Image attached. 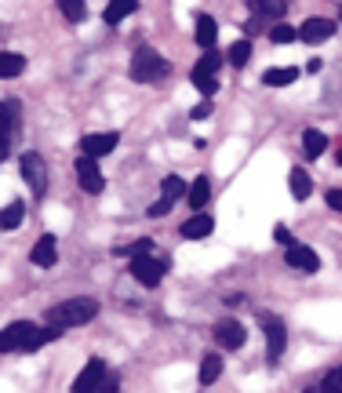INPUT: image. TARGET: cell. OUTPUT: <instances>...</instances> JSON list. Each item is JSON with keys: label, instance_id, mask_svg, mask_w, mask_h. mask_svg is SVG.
<instances>
[{"label": "cell", "instance_id": "8", "mask_svg": "<svg viewBox=\"0 0 342 393\" xmlns=\"http://www.w3.org/2000/svg\"><path fill=\"white\" fill-rule=\"evenodd\" d=\"M211 335H215V342H219L222 349H241V346L248 342V332H244V324H241V320H233V317L219 320L215 328H211Z\"/></svg>", "mask_w": 342, "mask_h": 393}, {"label": "cell", "instance_id": "36", "mask_svg": "<svg viewBox=\"0 0 342 393\" xmlns=\"http://www.w3.org/2000/svg\"><path fill=\"white\" fill-rule=\"evenodd\" d=\"M208 113H211V99H204V102H201V106H197V109H194V113H189V117H194V120H204Z\"/></svg>", "mask_w": 342, "mask_h": 393}, {"label": "cell", "instance_id": "16", "mask_svg": "<svg viewBox=\"0 0 342 393\" xmlns=\"http://www.w3.org/2000/svg\"><path fill=\"white\" fill-rule=\"evenodd\" d=\"M30 258H33V266H55V237L51 233H44V237H40L37 240V244H33V251H30Z\"/></svg>", "mask_w": 342, "mask_h": 393}, {"label": "cell", "instance_id": "4", "mask_svg": "<svg viewBox=\"0 0 342 393\" xmlns=\"http://www.w3.org/2000/svg\"><path fill=\"white\" fill-rule=\"evenodd\" d=\"M259 324L266 332V364H277L284 357V346H288V332H284V320L273 317V313H259Z\"/></svg>", "mask_w": 342, "mask_h": 393}, {"label": "cell", "instance_id": "11", "mask_svg": "<svg viewBox=\"0 0 342 393\" xmlns=\"http://www.w3.org/2000/svg\"><path fill=\"white\" fill-rule=\"evenodd\" d=\"M120 142L117 131H99V135H84L80 139V153H88V157H106V153H113Z\"/></svg>", "mask_w": 342, "mask_h": 393}, {"label": "cell", "instance_id": "15", "mask_svg": "<svg viewBox=\"0 0 342 393\" xmlns=\"http://www.w3.org/2000/svg\"><path fill=\"white\" fill-rule=\"evenodd\" d=\"M186 201H189V208H194V211H201V208L211 201V179H208V175H197V179L189 182Z\"/></svg>", "mask_w": 342, "mask_h": 393}, {"label": "cell", "instance_id": "7", "mask_svg": "<svg viewBox=\"0 0 342 393\" xmlns=\"http://www.w3.org/2000/svg\"><path fill=\"white\" fill-rule=\"evenodd\" d=\"M167 273V262L164 258H153V255H135L132 258V277L142 284V288H157Z\"/></svg>", "mask_w": 342, "mask_h": 393}, {"label": "cell", "instance_id": "27", "mask_svg": "<svg viewBox=\"0 0 342 393\" xmlns=\"http://www.w3.org/2000/svg\"><path fill=\"white\" fill-rule=\"evenodd\" d=\"M226 58H229V66H248V58H251V40H233V48L226 51Z\"/></svg>", "mask_w": 342, "mask_h": 393}, {"label": "cell", "instance_id": "24", "mask_svg": "<svg viewBox=\"0 0 342 393\" xmlns=\"http://www.w3.org/2000/svg\"><path fill=\"white\" fill-rule=\"evenodd\" d=\"M23 70H26V58H23V55H15V51H4V55H0V77H4V80L18 77Z\"/></svg>", "mask_w": 342, "mask_h": 393}, {"label": "cell", "instance_id": "35", "mask_svg": "<svg viewBox=\"0 0 342 393\" xmlns=\"http://www.w3.org/2000/svg\"><path fill=\"white\" fill-rule=\"evenodd\" d=\"M328 208L331 211H342V189H328Z\"/></svg>", "mask_w": 342, "mask_h": 393}, {"label": "cell", "instance_id": "5", "mask_svg": "<svg viewBox=\"0 0 342 393\" xmlns=\"http://www.w3.org/2000/svg\"><path fill=\"white\" fill-rule=\"evenodd\" d=\"M18 171H23V179H26V186L37 193V196H44L48 193V171H44V157L40 153H23L18 157Z\"/></svg>", "mask_w": 342, "mask_h": 393}, {"label": "cell", "instance_id": "25", "mask_svg": "<svg viewBox=\"0 0 342 393\" xmlns=\"http://www.w3.org/2000/svg\"><path fill=\"white\" fill-rule=\"evenodd\" d=\"M23 218H26V204L23 201H11L4 208V215H0V226H4V230H18V226H23Z\"/></svg>", "mask_w": 342, "mask_h": 393}, {"label": "cell", "instance_id": "22", "mask_svg": "<svg viewBox=\"0 0 342 393\" xmlns=\"http://www.w3.org/2000/svg\"><path fill=\"white\" fill-rule=\"evenodd\" d=\"M189 80H194V87L204 95V99H211L219 92V73H208V70H197L194 66V73H189Z\"/></svg>", "mask_w": 342, "mask_h": 393}, {"label": "cell", "instance_id": "29", "mask_svg": "<svg viewBox=\"0 0 342 393\" xmlns=\"http://www.w3.org/2000/svg\"><path fill=\"white\" fill-rule=\"evenodd\" d=\"M58 8H62V15H66L70 22H84V18H88L84 0H58Z\"/></svg>", "mask_w": 342, "mask_h": 393}, {"label": "cell", "instance_id": "6", "mask_svg": "<svg viewBox=\"0 0 342 393\" xmlns=\"http://www.w3.org/2000/svg\"><path fill=\"white\" fill-rule=\"evenodd\" d=\"M15 135H18V102L4 99V102H0V161L11 157Z\"/></svg>", "mask_w": 342, "mask_h": 393}, {"label": "cell", "instance_id": "37", "mask_svg": "<svg viewBox=\"0 0 342 393\" xmlns=\"http://www.w3.org/2000/svg\"><path fill=\"white\" fill-rule=\"evenodd\" d=\"M273 237H277V240H281V244H288V248L295 244V240H291V233H288L284 226H277V230H273Z\"/></svg>", "mask_w": 342, "mask_h": 393}, {"label": "cell", "instance_id": "13", "mask_svg": "<svg viewBox=\"0 0 342 393\" xmlns=\"http://www.w3.org/2000/svg\"><path fill=\"white\" fill-rule=\"evenodd\" d=\"M331 37H335L331 18H306L303 26H298V40H306V44H320V40H331Z\"/></svg>", "mask_w": 342, "mask_h": 393}, {"label": "cell", "instance_id": "26", "mask_svg": "<svg viewBox=\"0 0 342 393\" xmlns=\"http://www.w3.org/2000/svg\"><path fill=\"white\" fill-rule=\"evenodd\" d=\"M222 375V361H219V354H208L204 361H201V386H211Z\"/></svg>", "mask_w": 342, "mask_h": 393}, {"label": "cell", "instance_id": "20", "mask_svg": "<svg viewBox=\"0 0 342 393\" xmlns=\"http://www.w3.org/2000/svg\"><path fill=\"white\" fill-rule=\"evenodd\" d=\"M298 80V70L295 66H277V70H266L262 73V84L266 87H288V84H295Z\"/></svg>", "mask_w": 342, "mask_h": 393}, {"label": "cell", "instance_id": "3", "mask_svg": "<svg viewBox=\"0 0 342 393\" xmlns=\"http://www.w3.org/2000/svg\"><path fill=\"white\" fill-rule=\"evenodd\" d=\"M132 80L135 84H153V80H160V77H167V62L160 58V51H153L149 44H142V48L132 55Z\"/></svg>", "mask_w": 342, "mask_h": 393}, {"label": "cell", "instance_id": "17", "mask_svg": "<svg viewBox=\"0 0 342 393\" xmlns=\"http://www.w3.org/2000/svg\"><path fill=\"white\" fill-rule=\"evenodd\" d=\"M303 149H306V161L324 157V149H328V135H324V131H317V127H306V131H303Z\"/></svg>", "mask_w": 342, "mask_h": 393}, {"label": "cell", "instance_id": "9", "mask_svg": "<svg viewBox=\"0 0 342 393\" xmlns=\"http://www.w3.org/2000/svg\"><path fill=\"white\" fill-rule=\"evenodd\" d=\"M77 179L84 186V193H102L106 189V179H102V168H99V157H84L77 161Z\"/></svg>", "mask_w": 342, "mask_h": 393}, {"label": "cell", "instance_id": "18", "mask_svg": "<svg viewBox=\"0 0 342 393\" xmlns=\"http://www.w3.org/2000/svg\"><path fill=\"white\" fill-rule=\"evenodd\" d=\"M248 4H251L255 18H273V22H281L284 11H288L284 0H248Z\"/></svg>", "mask_w": 342, "mask_h": 393}, {"label": "cell", "instance_id": "32", "mask_svg": "<svg viewBox=\"0 0 342 393\" xmlns=\"http://www.w3.org/2000/svg\"><path fill=\"white\" fill-rule=\"evenodd\" d=\"M117 255H132V258H135V255H153V240H149V237H139L132 248H117Z\"/></svg>", "mask_w": 342, "mask_h": 393}, {"label": "cell", "instance_id": "2", "mask_svg": "<svg viewBox=\"0 0 342 393\" xmlns=\"http://www.w3.org/2000/svg\"><path fill=\"white\" fill-rule=\"evenodd\" d=\"M40 342H48L44 328H37L33 320H15L4 328V335H0V349L11 354V349H23V354H33L40 349Z\"/></svg>", "mask_w": 342, "mask_h": 393}, {"label": "cell", "instance_id": "12", "mask_svg": "<svg viewBox=\"0 0 342 393\" xmlns=\"http://www.w3.org/2000/svg\"><path fill=\"white\" fill-rule=\"evenodd\" d=\"M284 262H288L291 270H303V273H317V270H320L317 251L306 248V244H291V248L284 251Z\"/></svg>", "mask_w": 342, "mask_h": 393}, {"label": "cell", "instance_id": "28", "mask_svg": "<svg viewBox=\"0 0 342 393\" xmlns=\"http://www.w3.org/2000/svg\"><path fill=\"white\" fill-rule=\"evenodd\" d=\"M160 186H164V196H167L171 204H175V201H182V196L189 193V186H186V182L179 179V175H167V179H164Z\"/></svg>", "mask_w": 342, "mask_h": 393}, {"label": "cell", "instance_id": "31", "mask_svg": "<svg viewBox=\"0 0 342 393\" xmlns=\"http://www.w3.org/2000/svg\"><path fill=\"white\" fill-rule=\"evenodd\" d=\"M270 40L273 44H295L298 40V30H291L288 22H277V26L270 30Z\"/></svg>", "mask_w": 342, "mask_h": 393}, {"label": "cell", "instance_id": "23", "mask_svg": "<svg viewBox=\"0 0 342 393\" xmlns=\"http://www.w3.org/2000/svg\"><path fill=\"white\" fill-rule=\"evenodd\" d=\"M135 8H139V0H110V8L102 11V18L110 22V26H117V22H124Z\"/></svg>", "mask_w": 342, "mask_h": 393}, {"label": "cell", "instance_id": "10", "mask_svg": "<svg viewBox=\"0 0 342 393\" xmlns=\"http://www.w3.org/2000/svg\"><path fill=\"white\" fill-rule=\"evenodd\" d=\"M102 379H106V361L102 357H91L84 364V371L73 379V393H91V389H102Z\"/></svg>", "mask_w": 342, "mask_h": 393}, {"label": "cell", "instance_id": "1", "mask_svg": "<svg viewBox=\"0 0 342 393\" xmlns=\"http://www.w3.org/2000/svg\"><path fill=\"white\" fill-rule=\"evenodd\" d=\"M95 313H99V302L88 299V295H80V299H66V302L51 306L44 320L48 324H58V328H77V324L95 320Z\"/></svg>", "mask_w": 342, "mask_h": 393}, {"label": "cell", "instance_id": "21", "mask_svg": "<svg viewBox=\"0 0 342 393\" xmlns=\"http://www.w3.org/2000/svg\"><path fill=\"white\" fill-rule=\"evenodd\" d=\"M215 40H219L215 18H211V15H197V44H201V48H215Z\"/></svg>", "mask_w": 342, "mask_h": 393}, {"label": "cell", "instance_id": "14", "mask_svg": "<svg viewBox=\"0 0 342 393\" xmlns=\"http://www.w3.org/2000/svg\"><path fill=\"white\" fill-rule=\"evenodd\" d=\"M211 230H215V218H211V215H189L186 223L179 226V233H182L186 240H201V237H208Z\"/></svg>", "mask_w": 342, "mask_h": 393}, {"label": "cell", "instance_id": "34", "mask_svg": "<svg viewBox=\"0 0 342 393\" xmlns=\"http://www.w3.org/2000/svg\"><path fill=\"white\" fill-rule=\"evenodd\" d=\"M167 211H171V201H167V196H160L157 204H149L146 215H149V218H160V215H167Z\"/></svg>", "mask_w": 342, "mask_h": 393}, {"label": "cell", "instance_id": "19", "mask_svg": "<svg viewBox=\"0 0 342 393\" xmlns=\"http://www.w3.org/2000/svg\"><path fill=\"white\" fill-rule=\"evenodd\" d=\"M288 186H291V196H295V201H306V196L313 193V179L306 175V168H291Z\"/></svg>", "mask_w": 342, "mask_h": 393}, {"label": "cell", "instance_id": "38", "mask_svg": "<svg viewBox=\"0 0 342 393\" xmlns=\"http://www.w3.org/2000/svg\"><path fill=\"white\" fill-rule=\"evenodd\" d=\"M335 161H338V164H342V146H338V149H335Z\"/></svg>", "mask_w": 342, "mask_h": 393}, {"label": "cell", "instance_id": "33", "mask_svg": "<svg viewBox=\"0 0 342 393\" xmlns=\"http://www.w3.org/2000/svg\"><path fill=\"white\" fill-rule=\"evenodd\" d=\"M320 393H342V364L324 375V386H320Z\"/></svg>", "mask_w": 342, "mask_h": 393}, {"label": "cell", "instance_id": "30", "mask_svg": "<svg viewBox=\"0 0 342 393\" xmlns=\"http://www.w3.org/2000/svg\"><path fill=\"white\" fill-rule=\"evenodd\" d=\"M226 58H222V51L219 48H204V55H201V62H197V70H208V73H219V66H222Z\"/></svg>", "mask_w": 342, "mask_h": 393}]
</instances>
